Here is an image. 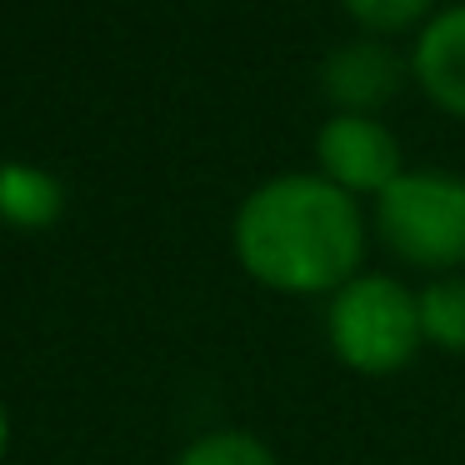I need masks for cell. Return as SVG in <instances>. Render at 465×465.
Instances as JSON below:
<instances>
[{"mask_svg":"<svg viewBox=\"0 0 465 465\" xmlns=\"http://www.w3.org/2000/svg\"><path fill=\"white\" fill-rule=\"evenodd\" d=\"M311 155L331 185H341L355 201H375L395 175L405 171L401 135L385 125V115H355V111H325V121L315 125Z\"/></svg>","mask_w":465,"mask_h":465,"instance_id":"277c9868","label":"cell"},{"mask_svg":"<svg viewBox=\"0 0 465 465\" xmlns=\"http://www.w3.org/2000/svg\"><path fill=\"white\" fill-rule=\"evenodd\" d=\"M315 81H321V95L331 101V111L381 115L411 85V55L395 51V41L351 35V41L325 51Z\"/></svg>","mask_w":465,"mask_h":465,"instance_id":"5b68a950","label":"cell"},{"mask_svg":"<svg viewBox=\"0 0 465 465\" xmlns=\"http://www.w3.org/2000/svg\"><path fill=\"white\" fill-rule=\"evenodd\" d=\"M371 215L321 171H275L241 195L231 215V255L261 291L331 301L365 271Z\"/></svg>","mask_w":465,"mask_h":465,"instance_id":"6da1fadb","label":"cell"},{"mask_svg":"<svg viewBox=\"0 0 465 465\" xmlns=\"http://www.w3.org/2000/svg\"><path fill=\"white\" fill-rule=\"evenodd\" d=\"M325 345L351 375L391 381L425 351L420 295L395 271H361L325 301Z\"/></svg>","mask_w":465,"mask_h":465,"instance_id":"7a4b0ae2","label":"cell"},{"mask_svg":"<svg viewBox=\"0 0 465 465\" xmlns=\"http://www.w3.org/2000/svg\"><path fill=\"white\" fill-rule=\"evenodd\" d=\"M345 21L355 35H375V41H411L435 11L440 0H341Z\"/></svg>","mask_w":465,"mask_h":465,"instance_id":"9c48e42d","label":"cell"},{"mask_svg":"<svg viewBox=\"0 0 465 465\" xmlns=\"http://www.w3.org/2000/svg\"><path fill=\"white\" fill-rule=\"evenodd\" d=\"M371 235L405 271H465V175L445 165H405L371 201Z\"/></svg>","mask_w":465,"mask_h":465,"instance_id":"3957f363","label":"cell"},{"mask_svg":"<svg viewBox=\"0 0 465 465\" xmlns=\"http://www.w3.org/2000/svg\"><path fill=\"white\" fill-rule=\"evenodd\" d=\"M411 85L465 125V0H450L411 35Z\"/></svg>","mask_w":465,"mask_h":465,"instance_id":"8992f818","label":"cell"},{"mask_svg":"<svg viewBox=\"0 0 465 465\" xmlns=\"http://www.w3.org/2000/svg\"><path fill=\"white\" fill-rule=\"evenodd\" d=\"M5 455H11V411L0 401V465H5Z\"/></svg>","mask_w":465,"mask_h":465,"instance_id":"8fae6325","label":"cell"},{"mask_svg":"<svg viewBox=\"0 0 465 465\" xmlns=\"http://www.w3.org/2000/svg\"><path fill=\"white\" fill-rule=\"evenodd\" d=\"M420 295V335L425 351L465 355V271L455 275H430L425 285H415Z\"/></svg>","mask_w":465,"mask_h":465,"instance_id":"ba28073f","label":"cell"},{"mask_svg":"<svg viewBox=\"0 0 465 465\" xmlns=\"http://www.w3.org/2000/svg\"><path fill=\"white\" fill-rule=\"evenodd\" d=\"M71 211V191L51 165L0 161V221L11 231H51Z\"/></svg>","mask_w":465,"mask_h":465,"instance_id":"52a82bcc","label":"cell"},{"mask_svg":"<svg viewBox=\"0 0 465 465\" xmlns=\"http://www.w3.org/2000/svg\"><path fill=\"white\" fill-rule=\"evenodd\" d=\"M175 465H281V455L241 425H215V430H201L195 440H185Z\"/></svg>","mask_w":465,"mask_h":465,"instance_id":"30bf717a","label":"cell"}]
</instances>
